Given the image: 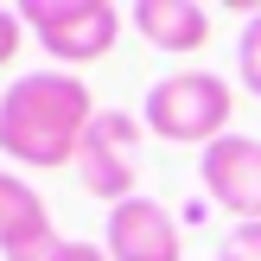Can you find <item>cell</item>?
<instances>
[{"mask_svg":"<svg viewBox=\"0 0 261 261\" xmlns=\"http://www.w3.org/2000/svg\"><path fill=\"white\" fill-rule=\"evenodd\" d=\"M89 121H96V102L76 70H25L0 89V153L13 166H32V172L76 166Z\"/></svg>","mask_w":261,"mask_h":261,"instance_id":"6da1fadb","label":"cell"},{"mask_svg":"<svg viewBox=\"0 0 261 261\" xmlns=\"http://www.w3.org/2000/svg\"><path fill=\"white\" fill-rule=\"evenodd\" d=\"M229 115H236V89L217 70H172L140 102L147 134L172 140V147H217L229 134Z\"/></svg>","mask_w":261,"mask_h":261,"instance_id":"7a4b0ae2","label":"cell"},{"mask_svg":"<svg viewBox=\"0 0 261 261\" xmlns=\"http://www.w3.org/2000/svg\"><path fill=\"white\" fill-rule=\"evenodd\" d=\"M19 19L51 64H96L115 51L127 7H115V0H19Z\"/></svg>","mask_w":261,"mask_h":261,"instance_id":"3957f363","label":"cell"},{"mask_svg":"<svg viewBox=\"0 0 261 261\" xmlns=\"http://www.w3.org/2000/svg\"><path fill=\"white\" fill-rule=\"evenodd\" d=\"M140 140H147V121L127 109H96V121H89L83 134V153H76V178H83L89 198H102L115 211V204L140 198L134 178H140Z\"/></svg>","mask_w":261,"mask_h":261,"instance_id":"277c9868","label":"cell"},{"mask_svg":"<svg viewBox=\"0 0 261 261\" xmlns=\"http://www.w3.org/2000/svg\"><path fill=\"white\" fill-rule=\"evenodd\" d=\"M204 198L223 204L236 223H261V140L255 134H223L198 160Z\"/></svg>","mask_w":261,"mask_h":261,"instance_id":"5b68a950","label":"cell"},{"mask_svg":"<svg viewBox=\"0 0 261 261\" xmlns=\"http://www.w3.org/2000/svg\"><path fill=\"white\" fill-rule=\"evenodd\" d=\"M109 261H185V229L160 198H127L109 211Z\"/></svg>","mask_w":261,"mask_h":261,"instance_id":"8992f818","label":"cell"},{"mask_svg":"<svg viewBox=\"0 0 261 261\" xmlns=\"http://www.w3.org/2000/svg\"><path fill=\"white\" fill-rule=\"evenodd\" d=\"M64 236L51 223L45 198L19 172H0V255L7 261H58Z\"/></svg>","mask_w":261,"mask_h":261,"instance_id":"52a82bcc","label":"cell"},{"mask_svg":"<svg viewBox=\"0 0 261 261\" xmlns=\"http://www.w3.org/2000/svg\"><path fill=\"white\" fill-rule=\"evenodd\" d=\"M127 19H134V32L147 38L153 51H166V58H185V51L211 45V7H198V0H134Z\"/></svg>","mask_w":261,"mask_h":261,"instance_id":"ba28073f","label":"cell"},{"mask_svg":"<svg viewBox=\"0 0 261 261\" xmlns=\"http://www.w3.org/2000/svg\"><path fill=\"white\" fill-rule=\"evenodd\" d=\"M236 76L261 102V13H249V25H242V38H236Z\"/></svg>","mask_w":261,"mask_h":261,"instance_id":"9c48e42d","label":"cell"},{"mask_svg":"<svg viewBox=\"0 0 261 261\" xmlns=\"http://www.w3.org/2000/svg\"><path fill=\"white\" fill-rule=\"evenodd\" d=\"M217 261H261V223H236L217 242Z\"/></svg>","mask_w":261,"mask_h":261,"instance_id":"30bf717a","label":"cell"},{"mask_svg":"<svg viewBox=\"0 0 261 261\" xmlns=\"http://www.w3.org/2000/svg\"><path fill=\"white\" fill-rule=\"evenodd\" d=\"M19 38H25V19H19V7H0V70H7L13 58H19Z\"/></svg>","mask_w":261,"mask_h":261,"instance_id":"8fae6325","label":"cell"},{"mask_svg":"<svg viewBox=\"0 0 261 261\" xmlns=\"http://www.w3.org/2000/svg\"><path fill=\"white\" fill-rule=\"evenodd\" d=\"M58 261H109V249H96V242H70V236H64Z\"/></svg>","mask_w":261,"mask_h":261,"instance_id":"7c38bea8","label":"cell"}]
</instances>
